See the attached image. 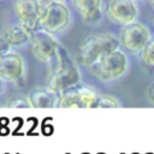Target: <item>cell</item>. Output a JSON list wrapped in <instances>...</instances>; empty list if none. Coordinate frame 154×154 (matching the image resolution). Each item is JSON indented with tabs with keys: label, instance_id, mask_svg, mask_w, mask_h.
<instances>
[{
	"label": "cell",
	"instance_id": "cell-1",
	"mask_svg": "<svg viewBox=\"0 0 154 154\" xmlns=\"http://www.w3.org/2000/svg\"><path fill=\"white\" fill-rule=\"evenodd\" d=\"M120 41L113 34L97 32L90 34L83 38L78 48L79 61L88 67L95 65L103 57L119 49Z\"/></svg>",
	"mask_w": 154,
	"mask_h": 154
},
{
	"label": "cell",
	"instance_id": "cell-2",
	"mask_svg": "<svg viewBox=\"0 0 154 154\" xmlns=\"http://www.w3.org/2000/svg\"><path fill=\"white\" fill-rule=\"evenodd\" d=\"M54 64L51 67L48 87L54 91H64L71 87L77 85L79 81V71L71 58L64 49H59Z\"/></svg>",
	"mask_w": 154,
	"mask_h": 154
},
{
	"label": "cell",
	"instance_id": "cell-3",
	"mask_svg": "<svg viewBox=\"0 0 154 154\" xmlns=\"http://www.w3.org/2000/svg\"><path fill=\"white\" fill-rule=\"evenodd\" d=\"M129 58L124 51L118 49L90 67L93 75L101 82H113L122 78L129 70Z\"/></svg>",
	"mask_w": 154,
	"mask_h": 154
},
{
	"label": "cell",
	"instance_id": "cell-4",
	"mask_svg": "<svg viewBox=\"0 0 154 154\" xmlns=\"http://www.w3.org/2000/svg\"><path fill=\"white\" fill-rule=\"evenodd\" d=\"M40 12V24L47 32L63 30L70 20V13L64 2L60 1H37Z\"/></svg>",
	"mask_w": 154,
	"mask_h": 154
},
{
	"label": "cell",
	"instance_id": "cell-5",
	"mask_svg": "<svg viewBox=\"0 0 154 154\" xmlns=\"http://www.w3.org/2000/svg\"><path fill=\"white\" fill-rule=\"evenodd\" d=\"M150 38L152 34L149 29L140 22H135L123 26L119 34L120 45L130 53L142 52Z\"/></svg>",
	"mask_w": 154,
	"mask_h": 154
},
{
	"label": "cell",
	"instance_id": "cell-6",
	"mask_svg": "<svg viewBox=\"0 0 154 154\" xmlns=\"http://www.w3.org/2000/svg\"><path fill=\"white\" fill-rule=\"evenodd\" d=\"M96 93L85 85L71 87L61 93L59 97V107H67V108H88L95 107L97 101Z\"/></svg>",
	"mask_w": 154,
	"mask_h": 154
},
{
	"label": "cell",
	"instance_id": "cell-7",
	"mask_svg": "<svg viewBox=\"0 0 154 154\" xmlns=\"http://www.w3.org/2000/svg\"><path fill=\"white\" fill-rule=\"evenodd\" d=\"M106 14L108 19L123 26L135 23L138 14V5L131 0H114L106 5Z\"/></svg>",
	"mask_w": 154,
	"mask_h": 154
},
{
	"label": "cell",
	"instance_id": "cell-8",
	"mask_svg": "<svg viewBox=\"0 0 154 154\" xmlns=\"http://www.w3.org/2000/svg\"><path fill=\"white\" fill-rule=\"evenodd\" d=\"M31 47L35 58L40 61L54 60L60 49L54 37L46 30H38L31 35Z\"/></svg>",
	"mask_w": 154,
	"mask_h": 154
},
{
	"label": "cell",
	"instance_id": "cell-9",
	"mask_svg": "<svg viewBox=\"0 0 154 154\" xmlns=\"http://www.w3.org/2000/svg\"><path fill=\"white\" fill-rule=\"evenodd\" d=\"M16 12L20 19V25L28 31L36 29L40 23V12L37 1H17L14 4Z\"/></svg>",
	"mask_w": 154,
	"mask_h": 154
},
{
	"label": "cell",
	"instance_id": "cell-10",
	"mask_svg": "<svg viewBox=\"0 0 154 154\" xmlns=\"http://www.w3.org/2000/svg\"><path fill=\"white\" fill-rule=\"evenodd\" d=\"M73 6L79 12L82 20L88 25H94L101 22L105 4L100 0H77Z\"/></svg>",
	"mask_w": 154,
	"mask_h": 154
},
{
	"label": "cell",
	"instance_id": "cell-11",
	"mask_svg": "<svg viewBox=\"0 0 154 154\" xmlns=\"http://www.w3.org/2000/svg\"><path fill=\"white\" fill-rule=\"evenodd\" d=\"M24 73V63L20 55L8 53L0 61V77L8 81H17Z\"/></svg>",
	"mask_w": 154,
	"mask_h": 154
},
{
	"label": "cell",
	"instance_id": "cell-12",
	"mask_svg": "<svg viewBox=\"0 0 154 154\" xmlns=\"http://www.w3.org/2000/svg\"><path fill=\"white\" fill-rule=\"evenodd\" d=\"M29 101L34 107H54L59 103V99L57 91H54L49 87H36L29 94Z\"/></svg>",
	"mask_w": 154,
	"mask_h": 154
},
{
	"label": "cell",
	"instance_id": "cell-13",
	"mask_svg": "<svg viewBox=\"0 0 154 154\" xmlns=\"http://www.w3.org/2000/svg\"><path fill=\"white\" fill-rule=\"evenodd\" d=\"M29 36H30L29 31L22 25L8 26L2 32V38L8 45H13V46H19V45L25 43L29 40Z\"/></svg>",
	"mask_w": 154,
	"mask_h": 154
},
{
	"label": "cell",
	"instance_id": "cell-14",
	"mask_svg": "<svg viewBox=\"0 0 154 154\" xmlns=\"http://www.w3.org/2000/svg\"><path fill=\"white\" fill-rule=\"evenodd\" d=\"M141 58L146 65L154 67V37L150 38V41L141 52Z\"/></svg>",
	"mask_w": 154,
	"mask_h": 154
},
{
	"label": "cell",
	"instance_id": "cell-15",
	"mask_svg": "<svg viewBox=\"0 0 154 154\" xmlns=\"http://www.w3.org/2000/svg\"><path fill=\"white\" fill-rule=\"evenodd\" d=\"M95 107H100V108H114V107H120V103L119 101L111 96V95H101L97 97V101H96V105Z\"/></svg>",
	"mask_w": 154,
	"mask_h": 154
},
{
	"label": "cell",
	"instance_id": "cell-16",
	"mask_svg": "<svg viewBox=\"0 0 154 154\" xmlns=\"http://www.w3.org/2000/svg\"><path fill=\"white\" fill-rule=\"evenodd\" d=\"M8 46L10 45L2 37H0V61L4 59L6 54H8Z\"/></svg>",
	"mask_w": 154,
	"mask_h": 154
},
{
	"label": "cell",
	"instance_id": "cell-17",
	"mask_svg": "<svg viewBox=\"0 0 154 154\" xmlns=\"http://www.w3.org/2000/svg\"><path fill=\"white\" fill-rule=\"evenodd\" d=\"M30 101L29 100H24V99H16L13 102H11L12 107H26L30 106Z\"/></svg>",
	"mask_w": 154,
	"mask_h": 154
},
{
	"label": "cell",
	"instance_id": "cell-18",
	"mask_svg": "<svg viewBox=\"0 0 154 154\" xmlns=\"http://www.w3.org/2000/svg\"><path fill=\"white\" fill-rule=\"evenodd\" d=\"M146 95H147V99L149 100V102L154 105V82H152L148 85V88L146 90Z\"/></svg>",
	"mask_w": 154,
	"mask_h": 154
},
{
	"label": "cell",
	"instance_id": "cell-19",
	"mask_svg": "<svg viewBox=\"0 0 154 154\" xmlns=\"http://www.w3.org/2000/svg\"><path fill=\"white\" fill-rule=\"evenodd\" d=\"M149 5H150V6L154 8V1H150V2H149Z\"/></svg>",
	"mask_w": 154,
	"mask_h": 154
}]
</instances>
